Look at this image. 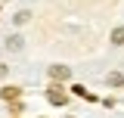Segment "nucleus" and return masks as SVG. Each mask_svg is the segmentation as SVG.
<instances>
[{
    "mask_svg": "<svg viewBox=\"0 0 124 118\" xmlns=\"http://www.w3.org/2000/svg\"><path fill=\"white\" fill-rule=\"evenodd\" d=\"M46 100H50L53 106H65V103H68V93H65L59 84H53V87L46 90Z\"/></svg>",
    "mask_w": 124,
    "mask_h": 118,
    "instance_id": "obj_1",
    "label": "nucleus"
},
{
    "mask_svg": "<svg viewBox=\"0 0 124 118\" xmlns=\"http://www.w3.org/2000/svg\"><path fill=\"white\" fill-rule=\"evenodd\" d=\"M108 84H112V87H121V84H124V78H121L118 72H112V75H108Z\"/></svg>",
    "mask_w": 124,
    "mask_h": 118,
    "instance_id": "obj_5",
    "label": "nucleus"
},
{
    "mask_svg": "<svg viewBox=\"0 0 124 118\" xmlns=\"http://www.w3.org/2000/svg\"><path fill=\"white\" fill-rule=\"evenodd\" d=\"M3 75H6V65H0V78H3Z\"/></svg>",
    "mask_w": 124,
    "mask_h": 118,
    "instance_id": "obj_8",
    "label": "nucleus"
},
{
    "mask_svg": "<svg viewBox=\"0 0 124 118\" xmlns=\"http://www.w3.org/2000/svg\"><path fill=\"white\" fill-rule=\"evenodd\" d=\"M6 47H9V50H22V37H19V34H16V37H9V41H6Z\"/></svg>",
    "mask_w": 124,
    "mask_h": 118,
    "instance_id": "obj_7",
    "label": "nucleus"
},
{
    "mask_svg": "<svg viewBox=\"0 0 124 118\" xmlns=\"http://www.w3.org/2000/svg\"><path fill=\"white\" fill-rule=\"evenodd\" d=\"M0 3H6V0H0Z\"/></svg>",
    "mask_w": 124,
    "mask_h": 118,
    "instance_id": "obj_9",
    "label": "nucleus"
},
{
    "mask_svg": "<svg viewBox=\"0 0 124 118\" xmlns=\"http://www.w3.org/2000/svg\"><path fill=\"white\" fill-rule=\"evenodd\" d=\"M19 93H22L19 87H3V90H0V96H3L6 103H9V100H19Z\"/></svg>",
    "mask_w": 124,
    "mask_h": 118,
    "instance_id": "obj_3",
    "label": "nucleus"
},
{
    "mask_svg": "<svg viewBox=\"0 0 124 118\" xmlns=\"http://www.w3.org/2000/svg\"><path fill=\"white\" fill-rule=\"evenodd\" d=\"M50 78L53 81H68L71 72H68V65H50Z\"/></svg>",
    "mask_w": 124,
    "mask_h": 118,
    "instance_id": "obj_2",
    "label": "nucleus"
},
{
    "mask_svg": "<svg viewBox=\"0 0 124 118\" xmlns=\"http://www.w3.org/2000/svg\"><path fill=\"white\" fill-rule=\"evenodd\" d=\"M13 19H16V22H19V25H25V22H28V19H31V13H28V9H22V13H16Z\"/></svg>",
    "mask_w": 124,
    "mask_h": 118,
    "instance_id": "obj_6",
    "label": "nucleus"
},
{
    "mask_svg": "<svg viewBox=\"0 0 124 118\" xmlns=\"http://www.w3.org/2000/svg\"><path fill=\"white\" fill-rule=\"evenodd\" d=\"M112 44H124V25L112 31Z\"/></svg>",
    "mask_w": 124,
    "mask_h": 118,
    "instance_id": "obj_4",
    "label": "nucleus"
}]
</instances>
